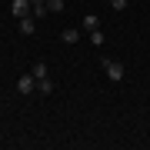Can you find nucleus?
<instances>
[{"mask_svg": "<svg viewBox=\"0 0 150 150\" xmlns=\"http://www.w3.org/2000/svg\"><path fill=\"white\" fill-rule=\"evenodd\" d=\"M10 13L17 17V20H23V17L33 13V4H30V0H13V4H10Z\"/></svg>", "mask_w": 150, "mask_h": 150, "instance_id": "nucleus-1", "label": "nucleus"}, {"mask_svg": "<svg viewBox=\"0 0 150 150\" xmlns=\"http://www.w3.org/2000/svg\"><path fill=\"white\" fill-rule=\"evenodd\" d=\"M103 70H107V77H110L113 83H120V80H123V64H117V60H110V57H107V60H103Z\"/></svg>", "mask_w": 150, "mask_h": 150, "instance_id": "nucleus-2", "label": "nucleus"}, {"mask_svg": "<svg viewBox=\"0 0 150 150\" xmlns=\"http://www.w3.org/2000/svg\"><path fill=\"white\" fill-rule=\"evenodd\" d=\"M17 90H20V93H33V90H37V80H33V74H23L20 80H17Z\"/></svg>", "mask_w": 150, "mask_h": 150, "instance_id": "nucleus-3", "label": "nucleus"}, {"mask_svg": "<svg viewBox=\"0 0 150 150\" xmlns=\"http://www.w3.org/2000/svg\"><path fill=\"white\" fill-rule=\"evenodd\" d=\"M30 74H33V80H47L50 70H47V64H43V60H37V64L30 67Z\"/></svg>", "mask_w": 150, "mask_h": 150, "instance_id": "nucleus-4", "label": "nucleus"}, {"mask_svg": "<svg viewBox=\"0 0 150 150\" xmlns=\"http://www.w3.org/2000/svg\"><path fill=\"white\" fill-rule=\"evenodd\" d=\"M20 33H27V37H30V33H37V17H23V20H20Z\"/></svg>", "mask_w": 150, "mask_h": 150, "instance_id": "nucleus-5", "label": "nucleus"}, {"mask_svg": "<svg viewBox=\"0 0 150 150\" xmlns=\"http://www.w3.org/2000/svg\"><path fill=\"white\" fill-rule=\"evenodd\" d=\"M83 30H87V33L100 30V17H97V13H87V17H83Z\"/></svg>", "mask_w": 150, "mask_h": 150, "instance_id": "nucleus-6", "label": "nucleus"}, {"mask_svg": "<svg viewBox=\"0 0 150 150\" xmlns=\"http://www.w3.org/2000/svg\"><path fill=\"white\" fill-rule=\"evenodd\" d=\"M37 90L43 97H50V93H54V80H50V77H47V80H37Z\"/></svg>", "mask_w": 150, "mask_h": 150, "instance_id": "nucleus-7", "label": "nucleus"}, {"mask_svg": "<svg viewBox=\"0 0 150 150\" xmlns=\"http://www.w3.org/2000/svg\"><path fill=\"white\" fill-rule=\"evenodd\" d=\"M60 40H64V43H77L80 33H77V30H60Z\"/></svg>", "mask_w": 150, "mask_h": 150, "instance_id": "nucleus-8", "label": "nucleus"}, {"mask_svg": "<svg viewBox=\"0 0 150 150\" xmlns=\"http://www.w3.org/2000/svg\"><path fill=\"white\" fill-rule=\"evenodd\" d=\"M64 7H67L64 0H47V10H50V13H60V10H64Z\"/></svg>", "mask_w": 150, "mask_h": 150, "instance_id": "nucleus-9", "label": "nucleus"}, {"mask_svg": "<svg viewBox=\"0 0 150 150\" xmlns=\"http://www.w3.org/2000/svg\"><path fill=\"white\" fill-rule=\"evenodd\" d=\"M110 7H113V10H127L130 0H110Z\"/></svg>", "mask_w": 150, "mask_h": 150, "instance_id": "nucleus-10", "label": "nucleus"}, {"mask_svg": "<svg viewBox=\"0 0 150 150\" xmlns=\"http://www.w3.org/2000/svg\"><path fill=\"white\" fill-rule=\"evenodd\" d=\"M90 40H93V47H100V43H103V33H100V30H93V33H90Z\"/></svg>", "mask_w": 150, "mask_h": 150, "instance_id": "nucleus-11", "label": "nucleus"}, {"mask_svg": "<svg viewBox=\"0 0 150 150\" xmlns=\"http://www.w3.org/2000/svg\"><path fill=\"white\" fill-rule=\"evenodd\" d=\"M30 4H33V7H47V0H30Z\"/></svg>", "mask_w": 150, "mask_h": 150, "instance_id": "nucleus-12", "label": "nucleus"}, {"mask_svg": "<svg viewBox=\"0 0 150 150\" xmlns=\"http://www.w3.org/2000/svg\"><path fill=\"white\" fill-rule=\"evenodd\" d=\"M107 4H110V0H107Z\"/></svg>", "mask_w": 150, "mask_h": 150, "instance_id": "nucleus-13", "label": "nucleus"}]
</instances>
